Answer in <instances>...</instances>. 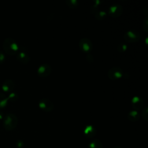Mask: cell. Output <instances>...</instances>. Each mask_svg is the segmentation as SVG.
<instances>
[{
    "label": "cell",
    "instance_id": "obj_11",
    "mask_svg": "<svg viewBox=\"0 0 148 148\" xmlns=\"http://www.w3.org/2000/svg\"><path fill=\"white\" fill-rule=\"evenodd\" d=\"M15 84L14 82L10 79H6L2 83L1 88L3 92H11L14 89Z\"/></svg>",
    "mask_w": 148,
    "mask_h": 148
},
{
    "label": "cell",
    "instance_id": "obj_24",
    "mask_svg": "<svg viewBox=\"0 0 148 148\" xmlns=\"http://www.w3.org/2000/svg\"><path fill=\"white\" fill-rule=\"evenodd\" d=\"M86 60L88 62H92L93 61V57L91 54H87L86 56Z\"/></svg>",
    "mask_w": 148,
    "mask_h": 148
},
{
    "label": "cell",
    "instance_id": "obj_9",
    "mask_svg": "<svg viewBox=\"0 0 148 148\" xmlns=\"http://www.w3.org/2000/svg\"><path fill=\"white\" fill-rule=\"evenodd\" d=\"M16 60L21 63L27 64L30 61V57L27 51L22 47L16 54Z\"/></svg>",
    "mask_w": 148,
    "mask_h": 148
},
{
    "label": "cell",
    "instance_id": "obj_19",
    "mask_svg": "<svg viewBox=\"0 0 148 148\" xmlns=\"http://www.w3.org/2000/svg\"><path fill=\"white\" fill-rule=\"evenodd\" d=\"M8 100L14 102V101H16L18 99V95L15 92H11L9 93V94L8 97Z\"/></svg>",
    "mask_w": 148,
    "mask_h": 148
},
{
    "label": "cell",
    "instance_id": "obj_8",
    "mask_svg": "<svg viewBox=\"0 0 148 148\" xmlns=\"http://www.w3.org/2000/svg\"><path fill=\"white\" fill-rule=\"evenodd\" d=\"M52 72L51 66L47 63L40 65L37 69V74L41 77H46L49 76Z\"/></svg>",
    "mask_w": 148,
    "mask_h": 148
},
{
    "label": "cell",
    "instance_id": "obj_3",
    "mask_svg": "<svg viewBox=\"0 0 148 148\" xmlns=\"http://www.w3.org/2000/svg\"><path fill=\"white\" fill-rule=\"evenodd\" d=\"M79 47L82 51L87 53L92 51L93 43L88 38L83 37L79 42Z\"/></svg>",
    "mask_w": 148,
    "mask_h": 148
},
{
    "label": "cell",
    "instance_id": "obj_2",
    "mask_svg": "<svg viewBox=\"0 0 148 148\" xmlns=\"http://www.w3.org/2000/svg\"><path fill=\"white\" fill-rule=\"evenodd\" d=\"M18 119L13 113H8L3 117V125L5 130L12 131L17 125Z\"/></svg>",
    "mask_w": 148,
    "mask_h": 148
},
{
    "label": "cell",
    "instance_id": "obj_22",
    "mask_svg": "<svg viewBox=\"0 0 148 148\" xmlns=\"http://www.w3.org/2000/svg\"><path fill=\"white\" fill-rule=\"evenodd\" d=\"M5 60V54L1 50H0V64L3 63Z\"/></svg>",
    "mask_w": 148,
    "mask_h": 148
},
{
    "label": "cell",
    "instance_id": "obj_21",
    "mask_svg": "<svg viewBox=\"0 0 148 148\" xmlns=\"http://www.w3.org/2000/svg\"><path fill=\"white\" fill-rule=\"evenodd\" d=\"M147 112H148V108H147V106H145V107L143 108V110H142V116L143 119L145 121H147V120H148Z\"/></svg>",
    "mask_w": 148,
    "mask_h": 148
},
{
    "label": "cell",
    "instance_id": "obj_4",
    "mask_svg": "<svg viewBox=\"0 0 148 148\" xmlns=\"http://www.w3.org/2000/svg\"><path fill=\"white\" fill-rule=\"evenodd\" d=\"M107 76L111 80H118L123 77L124 72L120 67L113 66L108 71Z\"/></svg>",
    "mask_w": 148,
    "mask_h": 148
},
{
    "label": "cell",
    "instance_id": "obj_20",
    "mask_svg": "<svg viewBox=\"0 0 148 148\" xmlns=\"http://www.w3.org/2000/svg\"><path fill=\"white\" fill-rule=\"evenodd\" d=\"M142 26H143V30L147 32H148V17L146 16L145 17L143 20V24H142Z\"/></svg>",
    "mask_w": 148,
    "mask_h": 148
},
{
    "label": "cell",
    "instance_id": "obj_25",
    "mask_svg": "<svg viewBox=\"0 0 148 148\" xmlns=\"http://www.w3.org/2000/svg\"><path fill=\"white\" fill-rule=\"evenodd\" d=\"M4 117V114H3V113L0 110V120H2V119H3Z\"/></svg>",
    "mask_w": 148,
    "mask_h": 148
},
{
    "label": "cell",
    "instance_id": "obj_23",
    "mask_svg": "<svg viewBox=\"0 0 148 148\" xmlns=\"http://www.w3.org/2000/svg\"><path fill=\"white\" fill-rule=\"evenodd\" d=\"M24 146V143L22 140H17V142H16V146L17 148H22Z\"/></svg>",
    "mask_w": 148,
    "mask_h": 148
},
{
    "label": "cell",
    "instance_id": "obj_17",
    "mask_svg": "<svg viewBox=\"0 0 148 148\" xmlns=\"http://www.w3.org/2000/svg\"><path fill=\"white\" fill-rule=\"evenodd\" d=\"M88 148H103V147H102V144L101 142V141H99L98 139H95L92 141L90 143Z\"/></svg>",
    "mask_w": 148,
    "mask_h": 148
},
{
    "label": "cell",
    "instance_id": "obj_10",
    "mask_svg": "<svg viewBox=\"0 0 148 148\" xmlns=\"http://www.w3.org/2000/svg\"><path fill=\"white\" fill-rule=\"evenodd\" d=\"M131 105L134 110L137 111L140 110L143 108L144 106L143 100L138 95H135L131 99Z\"/></svg>",
    "mask_w": 148,
    "mask_h": 148
},
{
    "label": "cell",
    "instance_id": "obj_5",
    "mask_svg": "<svg viewBox=\"0 0 148 148\" xmlns=\"http://www.w3.org/2000/svg\"><path fill=\"white\" fill-rule=\"evenodd\" d=\"M141 37L140 34L136 29H131L126 31L124 34V38L125 40L128 42H138Z\"/></svg>",
    "mask_w": 148,
    "mask_h": 148
},
{
    "label": "cell",
    "instance_id": "obj_13",
    "mask_svg": "<svg viewBox=\"0 0 148 148\" xmlns=\"http://www.w3.org/2000/svg\"><path fill=\"white\" fill-rule=\"evenodd\" d=\"M127 118L131 121H136L140 119V114L138 111L132 110L128 113Z\"/></svg>",
    "mask_w": 148,
    "mask_h": 148
},
{
    "label": "cell",
    "instance_id": "obj_15",
    "mask_svg": "<svg viewBox=\"0 0 148 148\" xmlns=\"http://www.w3.org/2000/svg\"><path fill=\"white\" fill-rule=\"evenodd\" d=\"M93 14L94 15L96 19L98 20H102L106 17L107 13L105 10H101L98 9Z\"/></svg>",
    "mask_w": 148,
    "mask_h": 148
},
{
    "label": "cell",
    "instance_id": "obj_14",
    "mask_svg": "<svg viewBox=\"0 0 148 148\" xmlns=\"http://www.w3.org/2000/svg\"><path fill=\"white\" fill-rule=\"evenodd\" d=\"M8 97L3 93L0 92V109L5 108L8 103Z\"/></svg>",
    "mask_w": 148,
    "mask_h": 148
},
{
    "label": "cell",
    "instance_id": "obj_26",
    "mask_svg": "<svg viewBox=\"0 0 148 148\" xmlns=\"http://www.w3.org/2000/svg\"><path fill=\"white\" fill-rule=\"evenodd\" d=\"M114 148H122L121 146H116Z\"/></svg>",
    "mask_w": 148,
    "mask_h": 148
},
{
    "label": "cell",
    "instance_id": "obj_16",
    "mask_svg": "<svg viewBox=\"0 0 148 148\" xmlns=\"http://www.w3.org/2000/svg\"><path fill=\"white\" fill-rule=\"evenodd\" d=\"M66 5L71 9H75L79 5V2L77 0H66Z\"/></svg>",
    "mask_w": 148,
    "mask_h": 148
},
{
    "label": "cell",
    "instance_id": "obj_1",
    "mask_svg": "<svg viewBox=\"0 0 148 148\" xmlns=\"http://www.w3.org/2000/svg\"><path fill=\"white\" fill-rule=\"evenodd\" d=\"M3 48L5 53L10 56L15 55L20 49L17 42L11 37L6 38L3 40Z\"/></svg>",
    "mask_w": 148,
    "mask_h": 148
},
{
    "label": "cell",
    "instance_id": "obj_18",
    "mask_svg": "<svg viewBox=\"0 0 148 148\" xmlns=\"http://www.w3.org/2000/svg\"><path fill=\"white\" fill-rule=\"evenodd\" d=\"M117 49L119 52H124L127 49V45L124 42L120 43L117 47Z\"/></svg>",
    "mask_w": 148,
    "mask_h": 148
},
{
    "label": "cell",
    "instance_id": "obj_7",
    "mask_svg": "<svg viewBox=\"0 0 148 148\" xmlns=\"http://www.w3.org/2000/svg\"><path fill=\"white\" fill-rule=\"evenodd\" d=\"M38 105L40 109L46 112H51L54 109L53 102L46 98H41L38 102Z\"/></svg>",
    "mask_w": 148,
    "mask_h": 148
},
{
    "label": "cell",
    "instance_id": "obj_12",
    "mask_svg": "<svg viewBox=\"0 0 148 148\" xmlns=\"http://www.w3.org/2000/svg\"><path fill=\"white\" fill-rule=\"evenodd\" d=\"M84 135L88 138L94 137L96 134V130L92 125H87L85 127L83 130Z\"/></svg>",
    "mask_w": 148,
    "mask_h": 148
},
{
    "label": "cell",
    "instance_id": "obj_6",
    "mask_svg": "<svg viewBox=\"0 0 148 148\" xmlns=\"http://www.w3.org/2000/svg\"><path fill=\"white\" fill-rule=\"evenodd\" d=\"M123 12V6L119 3H113L109 6L108 13L112 17L117 18L120 16Z\"/></svg>",
    "mask_w": 148,
    "mask_h": 148
}]
</instances>
